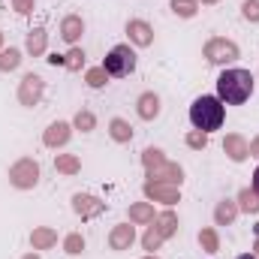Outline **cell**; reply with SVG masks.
Returning a JSON list of instances; mask_svg holds the SVG:
<instances>
[{"label":"cell","mask_w":259,"mask_h":259,"mask_svg":"<svg viewBox=\"0 0 259 259\" xmlns=\"http://www.w3.org/2000/svg\"><path fill=\"white\" fill-rule=\"evenodd\" d=\"M256 91V78L244 66H223L217 75V97L223 106H244Z\"/></svg>","instance_id":"6da1fadb"},{"label":"cell","mask_w":259,"mask_h":259,"mask_svg":"<svg viewBox=\"0 0 259 259\" xmlns=\"http://www.w3.org/2000/svg\"><path fill=\"white\" fill-rule=\"evenodd\" d=\"M226 121V106L220 103L217 94H202L190 103V124L193 130H202V133H214V130L223 127Z\"/></svg>","instance_id":"7a4b0ae2"},{"label":"cell","mask_w":259,"mask_h":259,"mask_svg":"<svg viewBox=\"0 0 259 259\" xmlns=\"http://www.w3.org/2000/svg\"><path fill=\"white\" fill-rule=\"evenodd\" d=\"M202 58L211 66H232L241 58V49L229 36H208L205 46H202Z\"/></svg>","instance_id":"3957f363"},{"label":"cell","mask_w":259,"mask_h":259,"mask_svg":"<svg viewBox=\"0 0 259 259\" xmlns=\"http://www.w3.org/2000/svg\"><path fill=\"white\" fill-rule=\"evenodd\" d=\"M6 178H9V187H12V190H21V193H27V190H33V187L39 184V178H42V169H39V163H36L33 157H18V160L9 166Z\"/></svg>","instance_id":"277c9868"},{"label":"cell","mask_w":259,"mask_h":259,"mask_svg":"<svg viewBox=\"0 0 259 259\" xmlns=\"http://www.w3.org/2000/svg\"><path fill=\"white\" fill-rule=\"evenodd\" d=\"M136 64H139L136 49H133L130 42H118V46L109 49V55H106V61H103V69H106L112 78H127V75L136 72Z\"/></svg>","instance_id":"5b68a950"},{"label":"cell","mask_w":259,"mask_h":259,"mask_svg":"<svg viewBox=\"0 0 259 259\" xmlns=\"http://www.w3.org/2000/svg\"><path fill=\"white\" fill-rule=\"evenodd\" d=\"M42 97H46V78H42L39 72H24L21 81H18V88H15V100H18V106L33 109V106L42 103Z\"/></svg>","instance_id":"8992f818"},{"label":"cell","mask_w":259,"mask_h":259,"mask_svg":"<svg viewBox=\"0 0 259 259\" xmlns=\"http://www.w3.org/2000/svg\"><path fill=\"white\" fill-rule=\"evenodd\" d=\"M142 196L148 202H157L163 208H175L181 202V187L175 184H163V181H145L142 184Z\"/></svg>","instance_id":"52a82bcc"},{"label":"cell","mask_w":259,"mask_h":259,"mask_svg":"<svg viewBox=\"0 0 259 259\" xmlns=\"http://www.w3.org/2000/svg\"><path fill=\"white\" fill-rule=\"evenodd\" d=\"M124 33H127V42L133 49H151L154 46V24L145 21V18H130L124 24Z\"/></svg>","instance_id":"ba28073f"},{"label":"cell","mask_w":259,"mask_h":259,"mask_svg":"<svg viewBox=\"0 0 259 259\" xmlns=\"http://www.w3.org/2000/svg\"><path fill=\"white\" fill-rule=\"evenodd\" d=\"M69 202H72L75 217H81V220H97V217H103L106 208H109L100 196H94V193H72Z\"/></svg>","instance_id":"9c48e42d"},{"label":"cell","mask_w":259,"mask_h":259,"mask_svg":"<svg viewBox=\"0 0 259 259\" xmlns=\"http://www.w3.org/2000/svg\"><path fill=\"white\" fill-rule=\"evenodd\" d=\"M72 121H52L49 127L42 130V145L49 148V151H61L69 145V139H72Z\"/></svg>","instance_id":"30bf717a"},{"label":"cell","mask_w":259,"mask_h":259,"mask_svg":"<svg viewBox=\"0 0 259 259\" xmlns=\"http://www.w3.org/2000/svg\"><path fill=\"white\" fill-rule=\"evenodd\" d=\"M145 181H163V184H175V187H181V184H184V166L175 163V160H166V163L148 169V172H145Z\"/></svg>","instance_id":"8fae6325"},{"label":"cell","mask_w":259,"mask_h":259,"mask_svg":"<svg viewBox=\"0 0 259 259\" xmlns=\"http://www.w3.org/2000/svg\"><path fill=\"white\" fill-rule=\"evenodd\" d=\"M109 250H115V253H124V250H130L133 244H136V226L130 223V220H124V223H115L112 229H109Z\"/></svg>","instance_id":"7c38bea8"},{"label":"cell","mask_w":259,"mask_h":259,"mask_svg":"<svg viewBox=\"0 0 259 259\" xmlns=\"http://www.w3.org/2000/svg\"><path fill=\"white\" fill-rule=\"evenodd\" d=\"M160 112H163V100H160V94L157 91H142L139 97H136V115H139V121H157L160 118Z\"/></svg>","instance_id":"4fadbf2b"},{"label":"cell","mask_w":259,"mask_h":259,"mask_svg":"<svg viewBox=\"0 0 259 259\" xmlns=\"http://www.w3.org/2000/svg\"><path fill=\"white\" fill-rule=\"evenodd\" d=\"M223 154L232 163H244L250 157V139L244 133H226L223 136Z\"/></svg>","instance_id":"5bb4252c"},{"label":"cell","mask_w":259,"mask_h":259,"mask_svg":"<svg viewBox=\"0 0 259 259\" xmlns=\"http://www.w3.org/2000/svg\"><path fill=\"white\" fill-rule=\"evenodd\" d=\"M84 18L78 15V12H69V15H64L61 18V27H58V36L64 39L66 46H78V39L84 36Z\"/></svg>","instance_id":"9a60e30c"},{"label":"cell","mask_w":259,"mask_h":259,"mask_svg":"<svg viewBox=\"0 0 259 259\" xmlns=\"http://www.w3.org/2000/svg\"><path fill=\"white\" fill-rule=\"evenodd\" d=\"M46 52H49V30H46L42 24H36V27H30L27 36H24V55L42 58Z\"/></svg>","instance_id":"2e32d148"},{"label":"cell","mask_w":259,"mask_h":259,"mask_svg":"<svg viewBox=\"0 0 259 259\" xmlns=\"http://www.w3.org/2000/svg\"><path fill=\"white\" fill-rule=\"evenodd\" d=\"M166 241L169 238H175L178 235V229H181V220H178V214H175V208H163V211H157V217H154V223H151Z\"/></svg>","instance_id":"e0dca14e"},{"label":"cell","mask_w":259,"mask_h":259,"mask_svg":"<svg viewBox=\"0 0 259 259\" xmlns=\"http://www.w3.org/2000/svg\"><path fill=\"white\" fill-rule=\"evenodd\" d=\"M154 217H157L154 202H148V199H142V202H130L127 220L133 223V226H151V223H154Z\"/></svg>","instance_id":"ac0fdd59"},{"label":"cell","mask_w":259,"mask_h":259,"mask_svg":"<svg viewBox=\"0 0 259 259\" xmlns=\"http://www.w3.org/2000/svg\"><path fill=\"white\" fill-rule=\"evenodd\" d=\"M238 214H241V211H238V202L229 199V196H223V199L214 205V214H211V217H214V226L220 229V226H232V223L238 220Z\"/></svg>","instance_id":"d6986e66"},{"label":"cell","mask_w":259,"mask_h":259,"mask_svg":"<svg viewBox=\"0 0 259 259\" xmlns=\"http://www.w3.org/2000/svg\"><path fill=\"white\" fill-rule=\"evenodd\" d=\"M106 130H109V139H112L115 145H130V142H133V136H136V130H133V124H130L127 118H121V115L109 118V124H106Z\"/></svg>","instance_id":"ffe728a7"},{"label":"cell","mask_w":259,"mask_h":259,"mask_svg":"<svg viewBox=\"0 0 259 259\" xmlns=\"http://www.w3.org/2000/svg\"><path fill=\"white\" fill-rule=\"evenodd\" d=\"M30 247H33L36 253L58 247V229H55V226H33V232H30Z\"/></svg>","instance_id":"44dd1931"},{"label":"cell","mask_w":259,"mask_h":259,"mask_svg":"<svg viewBox=\"0 0 259 259\" xmlns=\"http://www.w3.org/2000/svg\"><path fill=\"white\" fill-rule=\"evenodd\" d=\"M55 172L64 178H75L81 172V157L78 154H55Z\"/></svg>","instance_id":"7402d4cb"},{"label":"cell","mask_w":259,"mask_h":259,"mask_svg":"<svg viewBox=\"0 0 259 259\" xmlns=\"http://www.w3.org/2000/svg\"><path fill=\"white\" fill-rule=\"evenodd\" d=\"M196 241H199V247H202L208 256H214V253L220 250V229H217V226H202V229L196 232Z\"/></svg>","instance_id":"603a6c76"},{"label":"cell","mask_w":259,"mask_h":259,"mask_svg":"<svg viewBox=\"0 0 259 259\" xmlns=\"http://www.w3.org/2000/svg\"><path fill=\"white\" fill-rule=\"evenodd\" d=\"M24 61V49H18V46H6L3 52H0V72H15L18 66Z\"/></svg>","instance_id":"cb8c5ba5"},{"label":"cell","mask_w":259,"mask_h":259,"mask_svg":"<svg viewBox=\"0 0 259 259\" xmlns=\"http://www.w3.org/2000/svg\"><path fill=\"white\" fill-rule=\"evenodd\" d=\"M235 202H238V211L241 214H259V193L253 187H241L235 193Z\"/></svg>","instance_id":"d4e9b609"},{"label":"cell","mask_w":259,"mask_h":259,"mask_svg":"<svg viewBox=\"0 0 259 259\" xmlns=\"http://www.w3.org/2000/svg\"><path fill=\"white\" fill-rule=\"evenodd\" d=\"M61 247H64L66 256H81L84 247H88V241H84L81 232H66L64 238H61Z\"/></svg>","instance_id":"484cf974"},{"label":"cell","mask_w":259,"mask_h":259,"mask_svg":"<svg viewBox=\"0 0 259 259\" xmlns=\"http://www.w3.org/2000/svg\"><path fill=\"white\" fill-rule=\"evenodd\" d=\"M109 81H112V75L103 69V64L100 66H88V69H84V84H88L91 91H100V88H106Z\"/></svg>","instance_id":"4316f807"},{"label":"cell","mask_w":259,"mask_h":259,"mask_svg":"<svg viewBox=\"0 0 259 259\" xmlns=\"http://www.w3.org/2000/svg\"><path fill=\"white\" fill-rule=\"evenodd\" d=\"M72 130H75V133H94V130H97V115H94L91 109H78V112L72 115Z\"/></svg>","instance_id":"83f0119b"},{"label":"cell","mask_w":259,"mask_h":259,"mask_svg":"<svg viewBox=\"0 0 259 259\" xmlns=\"http://www.w3.org/2000/svg\"><path fill=\"white\" fill-rule=\"evenodd\" d=\"M169 9H172L178 18L190 21V18L199 15V0H169Z\"/></svg>","instance_id":"f1b7e54d"},{"label":"cell","mask_w":259,"mask_h":259,"mask_svg":"<svg viewBox=\"0 0 259 259\" xmlns=\"http://www.w3.org/2000/svg\"><path fill=\"white\" fill-rule=\"evenodd\" d=\"M84 49H78V46H69V52L64 55V69H69V72H81L84 69Z\"/></svg>","instance_id":"f546056e"},{"label":"cell","mask_w":259,"mask_h":259,"mask_svg":"<svg viewBox=\"0 0 259 259\" xmlns=\"http://www.w3.org/2000/svg\"><path fill=\"white\" fill-rule=\"evenodd\" d=\"M169 157H166V151L163 148H157V145H148L145 151H142V166H145V172L148 169H154V166H160V163H166Z\"/></svg>","instance_id":"4dcf8cb0"},{"label":"cell","mask_w":259,"mask_h":259,"mask_svg":"<svg viewBox=\"0 0 259 259\" xmlns=\"http://www.w3.org/2000/svg\"><path fill=\"white\" fill-rule=\"evenodd\" d=\"M139 241H142V250H148V253H157V250L163 247V241H166V238H163V235H160L154 226H145V232H142V238H139Z\"/></svg>","instance_id":"1f68e13d"},{"label":"cell","mask_w":259,"mask_h":259,"mask_svg":"<svg viewBox=\"0 0 259 259\" xmlns=\"http://www.w3.org/2000/svg\"><path fill=\"white\" fill-rule=\"evenodd\" d=\"M208 142H211V136L202 133V130H187V136H184V145H187L190 151H205Z\"/></svg>","instance_id":"d6a6232c"},{"label":"cell","mask_w":259,"mask_h":259,"mask_svg":"<svg viewBox=\"0 0 259 259\" xmlns=\"http://www.w3.org/2000/svg\"><path fill=\"white\" fill-rule=\"evenodd\" d=\"M241 18L250 24H259V0H241Z\"/></svg>","instance_id":"836d02e7"},{"label":"cell","mask_w":259,"mask_h":259,"mask_svg":"<svg viewBox=\"0 0 259 259\" xmlns=\"http://www.w3.org/2000/svg\"><path fill=\"white\" fill-rule=\"evenodd\" d=\"M9 3H12V9H15L18 15H30V12H33V3H36V0H9Z\"/></svg>","instance_id":"e575fe53"},{"label":"cell","mask_w":259,"mask_h":259,"mask_svg":"<svg viewBox=\"0 0 259 259\" xmlns=\"http://www.w3.org/2000/svg\"><path fill=\"white\" fill-rule=\"evenodd\" d=\"M250 157H256V160H259V133L250 139Z\"/></svg>","instance_id":"d590c367"},{"label":"cell","mask_w":259,"mask_h":259,"mask_svg":"<svg viewBox=\"0 0 259 259\" xmlns=\"http://www.w3.org/2000/svg\"><path fill=\"white\" fill-rule=\"evenodd\" d=\"M46 61H49L52 66H64V55H58V52H55V55H49Z\"/></svg>","instance_id":"8d00e7d4"},{"label":"cell","mask_w":259,"mask_h":259,"mask_svg":"<svg viewBox=\"0 0 259 259\" xmlns=\"http://www.w3.org/2000/svg\"><path fill=\"white\" fill-rule=\"evenodd\" d=\"M253 256L259 259V223L253 226Z\"/></svg>","instance_id":"74e56055"},{"label":"cell","mask_w":259,"mask_h":259,"mask_svg":"<svg viewBox=\"0 0 259 259\" xmlns=\"http://www.w3.org/2000/svg\"><path fill=\"white\" fill-rule=\"evenodd\" d=\"M250 187H253V190L259 193V166L253 169V181H250Z\"/></svg>","instance_id":"f35d334b"},{"label":"cell","mask_w":259,"mask_h":259,"mask_svg":"<svg viewBox=\"0 0 259 259\" xmlns=\"http://www.w3.org/2000/svg\"><path fill=\"white\" fill-rule=\"evenodd\" d=\"M18 259H42V256H39L36 250H30V253H24V256H18Z\"/></svg>","instance_id":"ab89813d"},{"label":"cell","mask_w":259,"mask_h":259,"mask_svg":"<svg viewBox=\"0 0 259 259\" xmlns=\"http://www.w3.org/2000/svg\"><path fill=\"white\" fill-rule=\"evenodd\" d=\"M214 3H220V0H199V6H214Z\"/></svg>","instance_id":"60d3db41"},{"label":"cell","mask_w":259,"mask_h":259,"mask_svg":"<svg viewBox=\"0 0 259 259\" xmlns=\"http://www.w3.org/2000/svg\"><path fill=\"white\" fill-rule=\"evenodd\" d=\"M3 42H6V36H3V30H0V52H3V49H6V46H3Z\"/></svg>","instance_id":"b9f144b4"},{"label":"cell","mask_w":259,"mask_h":259,"mask_svg":"<svg viewBox=\"0 0 259 259\" xmlns=\"http://www.w3.org/2000/svg\"><path fill=\"white\" fill-rule=\"evenodd\" d=\"M235 259H256L253 253H241V256H235Z\"/></svg>","instance_id":"7bdbcfd3"},{"label":"cell","mask_w":259,"mask_h":259,"mask_svg":"<svg viewBox=\"0 0 259 259\" xmlns=\"http://www.w3.org/2000/svg\"><path fill=\"white\" fill-rule=\"evenodd\" d=\"M142 259H160V256H157V253H145Z\"/></svg>","instance_id":"ee69618b"}]
</instances>
